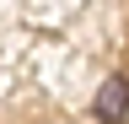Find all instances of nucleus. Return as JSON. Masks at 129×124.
Instances as JSON below:
<instances>
[{"instance_id": "obj_1", "label": "nucleus", "mask_w": 129, "mask_h": 124, "mask_svg": "<svg viewBox=\"0 0 129 124\" xmlns=\"http://www.w3.org/2000/svg\"><path fill=\"white\" fill-rule=\"evenodd\" d=\"M97 119L102 124H124L129 119V81L124 76H108V81L97 86Z\"/></svg>"}]
</instances>
